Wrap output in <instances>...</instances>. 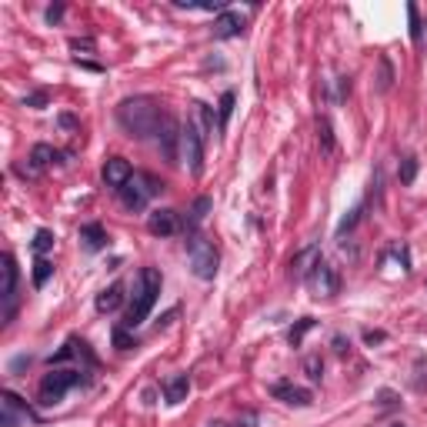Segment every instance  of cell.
Listing matches in <instances>:
<instances>
[{
    "label": "cell",
    "instance_id": "cell-7",
    "mask_svg": "<svg viewBox=\"0 0 427 427\" xmlns=\"http://www.w3.org/2000/svg\"><path fill=\"white\" fill-rule=\"evenodd\" d=\"M308 287L314 297H334V294L341 291V277H337V271L327 264L324 257H317V264L308 274Z\"/></svg>",
    "mask_w": 427,
    "mask_h": 427
},
{
    "label": "cell",
    "instance_id": "cell-27",
    "mask_svg": "<svg viewBox=\"0 0 427 427\" xmlns=\"http://www.w3.org/2000/svg\"><path fill=\"white\" fill-rule=\"evenodd\" d=\"M317 137H321V147H324V154H330V151H334V134H330V124H327L324 117L317 120Z\"/></svg>",
    "mask_w": 427,
    "mask_h": 427
},
{
    "label": "cell",
    "instance_id": "cell-10",
    "mask_svg": "<svg viewBox=\"0 0 427 427\" xmlns=\"http://www.w3.org/2000/svg\"><path fill=\"white\" fill-rule=\"evenodd\" d=\"M271 394L277 397V401L291 404V408H308L310 404L308 387H297V384H291V380H277V384H271Z\"/></svg>",
    "mask_w": 427,
    "mask_h": 427
},
{
    "label": "cell",
    "instance_id": "cell-3",
    "mask_svg": "<svg viewBox=\"0 0 427 427\" xmlns=\"http://www.w3.org/2000/svg\"><path fill=\"white\" fill-rule=\"evenodd\" d=\"M187 260H190L194 277H201V281H214V277H217L221 257L214 251V244L207 237H201V234H190L187 237Z\"/></svg>",
    "mask_w": 427,
    "mask_h": 427
},
{
    "label": "cell",
    "instance_id": "cell-2",
    "mask_svg": "<svg viewBox=\"0 0 427 427\" xmlns=\"http://www.w3.org/2000/svg\"><path fill=\"white\" fill-rule=\"evenodd\" d=\"M160 271L157 267H140V274H137V294H134V304H131V310H127V321H124V327L127 330H134V327H140L144 321H147V314L154 310L157 297H160Z\"/></svg>",
    "mask_w": 427,
    "mask_h": 427
},
{
    "label": "cell",
    "instance_id": "cell-39",
    "mask_svg": "<svg viewBox=\"0 0 427 427\" xmlns=\"http://www.w3.org/2000/svg\"><path fill=\"white\" fill-rule=\"evenodd\" d=\"M364 337H367V344H377V341H384V334H380V330H367Z\"/></svg>",
    "mask_w": 427,
    "mask_h": 427
},
{
    "label": "cell",
    "instance_id": "cell-8",
    "mask_svg": "<svg viewBox=\"0 0 427 427\" xmlns=\"http://www.w3.org/2000/svg\"><path fill=\"white\" fill-rule=\"evenodd\" d=\"M157 147H160V154H164V160L167 164H177L181 160V124L171 117V114H164V120H160V131H157Z\"/></svg>",
    "mask_w": 427,
    "mask_h": 427
},
{
    "label": "cell",
    "instance_id": "cell-23",
    "mask_svg": "<svg viewBox=\"0 0 427 427\" xmlns=\"http://www.w3.org/2000/svg\"><path fill=\"white\" fill-rule=\"evenodd\" d=\"M397 177H401V184H414V177H417V157H404L401 167H397Z\"/></svg>",
    "mask_w": 427,
    "mask_h": 427
},
{
    "label": "cell",
    "instance_id": "cell-21",
    "mask_svg": "<svg viewBox=\"0 0 427 427\" xmlns=\"http://www.w3.org/2000/svg\"><path fill=\"white\" fill-rule=\"evenodd\" d=\"M51 274H53L51 260H47V257H37V264H34V287H44V284L51 281Z\"/></svg>",
    "mask_w": 427,
    "mask_h": 427
},
{
    "label": "cell",
    "instance_id": "cell-25",
    "mask_svg": "<svg viewBox=\"0 0 427 427\" xmlns=\"http://www.w3.org/2000/svg\"><path fill=\"white\" fill-rule=\"evenodd\" d=\"M304 374H308L310 380H321V374H324V360H321V354H310V358L304 360Z\"/></svg>",
    "mask_w": 427,
    "mask_h": 427
},
{
    "label": "cell",
    "instance_id": "cell-15",
    "mask_svg": "<svg viewBox=\"0 0 427 427\" xmlns=\"http://www.w3.org/2000/svg\"><path fill=\"white\" fill-rule=\"evenodd\" d=\"M317 247H308V251H301V254L294 257L291 260V277L294 281H308V274H310V267L317 264Z\"/></svg>",
    "mask_w": 427,
    "mask_h": 427
},
{
    "label": "cell",
    "instance_id": "cell-20",
    "mask_svg": "<svg viewBox=\"0 0 427 427\" xmlns=\"http://www.w3.org/2000/svg\"><path fill=\"white\" fill-rule=\"evenodd\" d=\"M314 324H317L314 317H301V321H297V324L287 330V344H291V347H301V344H304V334H308Z\"/></svg>",
    "mask_w": 427,
    "mask_h": 427
},
{
    "label": "cell",
    "instance_id": "cell-34",
    "mask_svg": "<svg viewBox=\"0 0 427 427\" xmlns=\"http://www.w3.org/2000/svg\"><path fill=\"white\" fill-rule=\"evenodd\" d=\"M70 51H94V40H81V37H74V40H70Z\"/></svg>",
    "mask_w": 427,
    "mask_h": 427
},
{
    "label": "cell",
    "instance_id": "cell-13",
    "mask_svg": "<svg viewBox=\"0 0 427 427\" xmlns=\"http://www.w3.org/2000/svg\"><path fill=\"white\" fill-rule=\"evenodd\" d=\"M160 387H164L167 404H181V401H187V394H190V377L187 374H171Z\"/></svg>",
    "mask_w": 427,
    "mask_h": 427
},
{
    "label": "cell",
    "instance_id": "cell-33",
    "mask_svg": "<svg viewBox=\"0 0 427 427\" xmlns=\"http://www.w3.org/2000/svg\"><path fill=\"white\" fill-rule=\"evenodd\" d=\"M377 404L380 408H391V404H397V397H394V391H380L377 394Z\"/></svg>",
    "mask_w": 427,
    "mask_h": 427
},
{
    "label": "cell",
    "instance_id": "cell-12",
    "mask_svg": "<svg viewBox=\"0 0 427 427\" xmlns=\"http://www.w3.org/2000/svg\"><path fill=\"white\" fill-rule=\"evenodd\" d=\"M244 34V17L234 14V10H224L221 17L214 20V37L217 40H231V37H240Z\"/></svg>",
    "mask_w": 427,
    "mask_h": 427
},
{
    "label": "cell",
    "instance_id": "cell-22",
    "mask_svg": "<svg viewBox=\"0 0 427 427\" xmlns=\"http://www.w3.org/2000/svg\"><path fill=\"white\" fill-rule=\"evenodd\" d=\"M51 247H53V234L47 231V227H40V231L34 234V254H37V257H44L47 251H51Z\"/></svg>",
    "mask_w": 427,
    "mask_h": 427
},
{
    "label": "cell",
    "instance_id": "cell-4",
    "mask_svg": "<svg viewBox=\"0 0 427 427\" xmlns=\"http://www.w3.org/2000/svg\"><path fill=\"white\" fill-rule=\"evenodd\" d=\"M160 190H164V184H160L157 177L134 171V177H131V181H127L117 194H120V201H124V207H127V210H144V207H147V201H151V197H157Z\"/></svg>",
    "mask_w": 427,
    "mask_h": 427
},
{
    "label": "cell",
    "instance_id": "cell-1",
    "mask_svg": "<svg viewBox=\"0 0 427 427\" xmlns=\"http://www.w3.org/2000/svg\"><path fill=\"white\" fill-rule=\"evenodd\" d=\"M117 120L131 137L147 140V137H157L160 120H164V110L157 107L154 97H127V101H120V107H117Z\"/></svg>",
    "mask_w": 427,
    "mask_h": 427
},
{
    "label": "cell",
    "instance_id": "cell-9",
    "mask_svg": "<svg viewBox=\"0 0 427 427\" xmlns=\"http://www.w3.org/2000/svg\"><path fill=\"white\" fill-rule=\"evenodd\" d=\"M131 177H134V167H131L124 157H107V160H103V184L110 190H120Z\"/></svg>",
    "mask_w": 427,
    "mask_h": 427
},
{
    "label": "cell",
    "instance_id": "cell-30",
    "mask_svg": "<svg viewBox=\"0 0 427 427\" xmlns=\"http://www.w3.org/2000/svg\"><path fill=\"white\" fill-rule=\"evenodd\" d=\"M391 64H387V60H384V57H380V84H377V90H387V87H391Z\"/></svg>",
    "mask_w": 427,
    "mask_h": 427
},
{
    "label": "cell",
    "instance_id": "cell-38",
    "mask_svg": "<svg viewBox=\"0 0 427 427\" xmlns=\"http://www.w3.org/2000/svg\"><path fill=\"white\" fill-rule=\"evenodd\" d=\"M60 127H67V131H74V127H77V120L70 117V114H60Z\"/></svg>",
    "mask_w": 427,
    "mask_h": 427
},
{
    "label": "cell",
    "instance_id": "cell-32",
    "mask_svg": "<svg viewBox=\"0 0 427 427\" xmlns=\"http://www.w3.org/2000/svg\"><path fill=\"white\" fill-rule=\"evenodd\" d=\"M60 17H64V3H53V7H47V24H57Z\"/></svg>",
    "mask_w": 427,
    "mask_h": 427
},
{
    "label": "cell",
    "instance_id": "cell-28",
    "mask_svg": "<svg viewBox=\"0 0 427 427\" xmlns=\"http://www.w3.org/2000/svg\"><path fill=\"white\" fill-rule=\"evenodd\" d=\"M217 110H221V131H224V127H227V120H231V110H234V90H227V94H224Z\"/></svg>",
    "mask_w": 427,
    "mask_h": 427
},
{
    "label": "cell",
    "instance_id": "cell-41",
    "mask_svg": "<svg viewBox=\"0 0 427 427\" xmlns=\"http://www.w3.org/2000/svg\"><path fill=\"white\" fill-rule=\"evenodd\" d=\"M387 427H404V424H387Z\"/></svg>",
    "mask_w": 427,
    "mask_h": 427
},
{
    "label": "cell",
    "instance_id": "cell-17",
    "mask_svg": "<svg viewBox=\"0 0 427 427\" xmlns=\"http://www.w3.org/2000/svg\"><path fill=\"white\" fill-rule=\"evenodd\" d=\"M60 160V151H53L51 144H37L34 151H31V167L34 171H44V167H51Z\"/></svg>",
    "mask_w": 427,
    "mask_h": 427
},
{
    "label": "cell",
    "instance_id": "cell-16",
    "mask_svg": "<svg viewBox=\"0 0 427 427\" xmlns=\"http://www.w3.org/2000/svg\"><path fill=\"white\" fill-rule=\"evenodd\" d=\"M14 294H17V264H14L10 254H3V294H0V297L10 304Z\"/></svg>",
    "mask_w": 427,
    "mask_h": 427
},
{
    "label": "cell",
    "instance_id": "cell-14",
    "mask_svg": "<svg viewBox=\"0 0 427 427\" xmlns=\"http://www.w3.org/2000/svg\"><path fill=\"white\" fill-rule=\"evenodd\" d=\"M120 304H124V284H110L107 291L97 294V301H94V308H97V314H110V310H117Z\"/></svg>",
    "mask_w": 427,
    "mask_h": 427
},
{
    "label": "cell",
    "instance_id": "cell-26",
    "mask_svg": "<svg viewBox=\"0 0 427 427\" xmlns=\"http://www.w3.org/2000/svg\"><path fill=\"white\" fill-rule=\"evenodd\" d=\"M207 210H210V197H197V204H194V210H190V227H197V224L207 217Z\"/></svg>",
    "mask_w": 427,
    "mask_h": 427
},
{
    "label": "cell",
    "instance_id": "cell-11",
    "mask_svg": "<svg viewBox=\"0 0 427 427\" xmlns=\"http://www.w3.org/2000/svg\"><path fill=\"white\" fill-rule=\"evenodd\" d=\"M147 231L154 234V237H171L181 231V217H177V210H154L151 217H147Z\"/></svg>",
    "mask_w": 427,
    "mask_h": 427
},
{
    "label": "cell",
    "instance_id": "cell-19",
    "mask_svg": "<svg viewBox=\"0 0 427 427\" xmlns=\"http://www.w3.org/2000/svg\"><path fill=\"white\" fill-rule=\"evenodd\" d=\"M194 114H197V120H194V124H197V131H201V137H210L214 134V110H210V107H207V103H194Z\"/></svg>",
    "mask_w": 427,
    "mask_h": 427
},
{
    "label": "cell",
    "instance_id": "cell-36",
    "mask_svg": "<svg viewBox=\"0 0 427 427\" xmlns=\"http://www.w3.org/2000/svg\"><path fill=\"white\" fill-rule=\"evenodd\" d=\"M27 364H31V358H14L10 360V374H17L20 367H27Z\"/></svg>",
    "mask_w": 427,
    "mask_h": 427
},
{
    "label": "cell",
    "instance_id": "cell-24",
    "mask_svg": "<svg viewBox=\"0 0 427 427\" xmlns=\"http://www.w3.org/2000/svg\"><path fill=\"white\" fill-rule=\"evenodd\" d=\"M408 20H410V40H414V44H421L424 27H421V14H417V7H414V3L408 7Z\"/></svg>",
    "mask_w": 427,
    "mask_h": 427
},
{
    "label": "cell",
    "instance_id": "cell-18",
    "mask_svg": "<svg viewBox=\"0 0 427 427\" xmlns=\"http://www.w3.org/2000/svg\"><path fill=\"white\" fill-rule=\"evenodd\" d=\"M81 240H84L87 251H101V247H107V231L101 224H84L81 227Z\"/></svg>",
    "mask_w": 427,
    "mask_h": 427
},
{
    "label": "cell",
    "instance_id": "cell-29",
    "mask_svg": "<svg viewBox=\"0 0 427 427\" xmlns=\"http://www.w3.org/2000/svg\"><path fill=\"white\" fill-rule=\"evenodd\" d=\"M358 221H360V207H354V210H351V214H347V217L337 224V234H347V231H354V224H358Z\"/></svg>",
    "mask_w": 427,
    "mask_h": 427
},
{
    "label": "cell",
    "instance_id": "cell-6",
    "mask_svg": "<svg viewBox=\"0 0 427 427\" xmlns=\"http://www.w3.org/2000/svg\"><path fill=\"white\" fill-rule=\"evenodd\" d=\"M181 154L187 160V167L194 177H201L204 174V137L197 131V124L187 120L184 127H181Z\"/></svg>",
    "mask_w": 427,
    "mask_h": 427
},
{
    "label": "cell",
    "instance_id": "cell-35",
    "mask_svg": "<svg viewBox=\"0 0 427 427\" xmlns=\"http://www.w3.org/2000/svg\"><path fill=\"white\" fill-rule=\"evenodd\" d=\"M24 103H27V107H44V103H47V94H31V97H24Z\"/></svg>",
    "mask_w": 427,
    "mask_h": 427
},
{
    "label": "cell",
    "instance_id": "cell-5",
    "mask_svg": "<svg viewBox=\"0 0 427 427\" xmlns=\"http://www.w3.org/2000/svg\"><path fill=\"white\" fill-rule=\"evenodd\" d=\"M81 374H84V371H51V374L40 380V394H37L40 404H47V408H51V404H60L64 394L84 380Z\"/></svg>",
    "mask_w": 427,
    "mask_h": 427
},
{
    "label": "cell",
    "instance_id": "cell-31",
    "mask_svg": "<svg viewBox=\"0 0 427 427\" xmlns=\"http://www.w3.org/2000/svg\"><path fill=\"white\" fill-rule=\"evenodd\" d=\"M114 344H117L120 351H127V347H134V341L127 337V330H124V327H117V330H114Z\"/></svg>",
    "mask_w": 427,
    "mask_h": 427
},
{
    "label": "cell",
    "instance_id": "cell-37",
    "mask_svg": "<svg viewBox=\"0 0 427 427\" xmlns=\"http://www.w3.org/2000/svg\"><path fill=\"white\" fill-rule=\"evenodd\" d=\"M334 351H337V354H347V351H351V341H344V337H334Z\"/></svg>",
    "mask_w": 427,
    "mask_h": 427
},
{
    "label": "cell",
    "instance_id": "cell-40",
    "mask_svg": "<svg viewBox=\"0 0 427 427\" xmlns=\"http://www.w3.org/2000/svg\"><path fill=\"white\" fill-rule=\"evenodd\" d=\"M207 427H227V424H221V421H210V424H207Z\"/></svg>",
    "mask_w": 427,
    "mask_h": 427
}]
</instances>
